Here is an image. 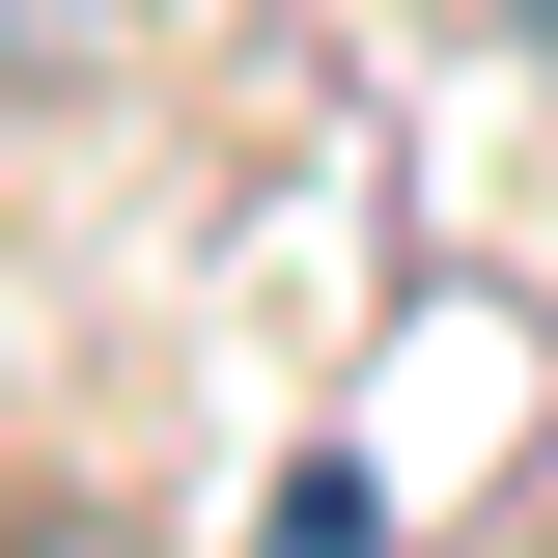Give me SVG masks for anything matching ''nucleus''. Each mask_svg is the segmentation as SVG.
Here are the masks:
<instances>
[{
  "label": "nucleus",
  "mask_w": 558,
  "mask_h": 558,
  "mask_svg": "<svg viewBox=\"0 0 558 558\" xmlns=\"http://www.w3.org/2000/svg\"><path fill=\"white\" fill-rule=\"evenodd\" d=\"M0 558H84V531H0Z\"/></svg>",
  "instance_id": "3"
},
{
  "label": "nucleus",
  "mask_w": 558,
  "mask_h": 558,
  "mask_svg": "<svg viewBox=\"0 0 558 558\" xmlns=\"http://www.w3.org/2000/svg\"><path fill=\"white\" fill-rule=\"evenodd\" d=\"M112 28H168V0H0V57H112Z\"/></svg>",
  "instance_id": "1"
},
{
  "label": "nucleus",
  "mask_w": 558,
  "mask_h": 558,
  "mask_svg": "<svg viewBox=\"0 0 558 558\" xmlns=\"http://www.w3.org/2000/svg\"><path fill=\"white\" fill-rule=\"evenodd\" d=\"M502 57H531V84H558V0H502Z\"/></svg>",
  "instance_id": "2"
}]
</instances>
